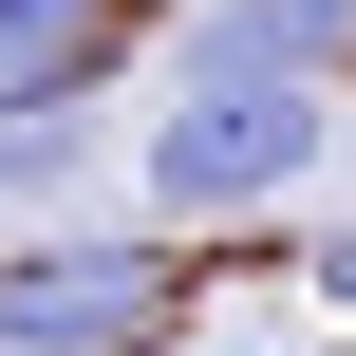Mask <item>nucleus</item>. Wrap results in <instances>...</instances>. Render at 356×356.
<instances>
[{"label": "nucleus", "mask_w": 356, "mask_h": 356, "mask_svg": "<svg viewBox=\"0 0 356 356\" xmlns=\"http://www.w3.org/2000/svg\"><path fill=\"white\" fill-rule=\"evenodd\" d=\"M319 188V94L300 75H169V113L131 131V207L188 244V225H263Z\"/></svg>", "instance_id": "f257e3e1"}, {"label": "nucleus", "mask_w": 356, "mask_h": 356, "mask_svg": "<svg viewBox=\"0 0 356 356\" xmlns=\"http://www.w3.org/2000/svg\"><path fill=\"white\" fill-rule=\"evenodd\" d=\"M131 56V0H0V113H38V94H94Z\"/></svg>", "instance_id": "20e7f679"}, {"label": "nucleus", "mask_w": 356, "mask_h": 356, "mask_svg": "<svg viewBox=\"0 0 356 356\" xmlns=\"http://www.w3.org/2000/svg\"><path fill=\"white\" fill-rule=\"evenodd\" d=\"M94 169V94H38V113H0V207H56Z\"/></svg>", "instance_id": "39448f33"}, {"label": "nucleus", "mask_w": 356, "mask_h": 356, "mask_svg": "<svg viewBox=\"0 0 356 356\" xmlns=\"http://www.w3.org/2000/svg\"><path fill=\"white\" fill-rule=\"evenodd\" d=\"M356 56V0H188V38H169V75H338Z\"/></svg>", "instance_id": "7ed1b4c3"}, {"label": "nucleus", "mask_w": 356, "mask_h": 356, "mask_svg": "<svg viewBox=\"0 0 356 356\" xmlns=\"http://www.w3.org/2000/svg\"><path fill=\"white\" fill-rule=\"evenodd\" d=\"M169 300H188L169 225H75L0 263V356H169Z\"/></svg>", "instance_id": "f03ea898"}, {"label": "nucleus", "mask_w": 356, "mask_h": 356, "mask_svg": "<svg viewBox=\"0 0 356 356\" xmlns=\"http://www.w3.org/2000/svg\"><path fill=\"white\" fill-rule=\"evenodd\" d=\"M300 282H319V300H338V319H356V207H338V225H319V263H300Z\"/></svg>", "instance_id": "423d86ee"}]
</instances>
